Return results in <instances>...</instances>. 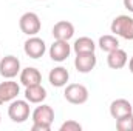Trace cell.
I'll use <instances>...</instances> for the list:
<instances>
[{"instance_id":"16","label":"cell","mask_w":133,"mask_h":131,"mask_svg":"<svg viewBox=\"0 0 133 131\" xmlns=\"http://www.w3.org/2000/svg\"><path fill=\"white\" fill-rule=\"evenodd\" d=\"M25 99L30 103H42L46 99V90L42 86V83L33 85V86H26L25 88Z\"/></svg>"},{"instance_id":"7","label":"cell","mask_w":133,"mask_h":131,"mask_svg":"<svg viewBox=\"0 0 133 131\" xmlns=\"http://www.w3.org/2000/svg\"><path fill=\"white\" fill-rule=\"evenodd\" d=\"M96 63H98V59H96L95 53H79V54H76L74 66H76L77 72H81V74H87V72L93 71Z\"/></svg>"},{"instance_id":"12","label":"cell","mask_w":133,"mask_h":131,"mask_svg":"<svg viewBox=\"0 0 133 131\" xmlns=\"http://www.w3.org/2000/svg\"><path fill=\"white\" fill-rule=\"evenodd\" d=\"M53 37L54 40H70L74 35V26L71 22L66 20H61L53 26Z\"/></svg>"},{"instance_id":"11","label":"cell","mask_w":133,"mask_h":131,"mask_svg":"<svg viewBox=\"0 0 133 131\" xmlns=\"http://www.w3.org/2000/svg\"><path fill=\"white\" fill-rule=\"evenodd\" d=\"M133 113V106L132 103L127 99H116L110 103V114L113 119H121L127 114Z\"/></svg>"},{"instance_id":"23","label":"cell","mask_w":133,"mask_h":131,"mask_svg":"<svg viewBox=\"0 0 133 131\" xmlns=\"http://www.w3.org/2000/svg\"><path fill=\"white\" fill-rule=\"evenodd\" d=\"M129 71H130V72L133 74V57L130 59V60H129Z\"/></svg>"},{"instance_id":"8","label":"cell","mask_w":133,"mask_h":131,"mask_svg":"<svg viewBox=\"0 0 133 131\" xmlns=\"http://www.w3.org/2000/svg\"><path fill=\"white\" fill-rule=\"evenodd\" d=\"M50 57L54 62H64L70 57L71 53V46L68 43V40H54L53 45L50 46Z\"/></svg>"},{"instance_id":"17","label":"cell","mask_w":133,"mask_h":131,"mask_svg":"<svg viewBox=\"0 0 133 131\" xmlns=\"http://www.w3.org/2000/svg\"><path fill=\"white\" fill-rule=\"evenodd\" d=\"M73 49H74L76 54H79V53H95L96 43L90 37H79V39H76V42L73 45Z\"/></svg>"},{"instance_id":"3","label":"cell","mask_w":133,"mask_h":131,"mask_svg":"<svg viewBox=\"0 0 133 131\" xmlns=\"http://www.w3.org/2000/svg\"><path fill=\"white\" fill-rule=\"evenodd\" d=\"M64 97L73 105H82L88 100V90L82 83H70L64 91Z\"/></svg>"},{"instance_id":"5","label":"cell","mask_w":133,"mask_h":131,"mask_svg":"<svg viewBox=\"0 0 133 131\" xmlns=\"http://www.w3.org/2000/svg\"><path fill=\"white\" fill-rule=\"evenodd\" d=\"M20 60L16 56H5L0 60V76L5 79H14L17 74H20Z\"/></svg>"},{"instance_id":"22","label":"cell","mask_w":133,"mask_h":131,"mask_svg":"<svg viewBox=\"0 0 133 131\" xmlns=\"http://www.w3.org/2000/svg\"><path fill=\"white\" fill-rule=\"evenodd\" d=\"M122 2H124V8L133 12V0H122Z\"/></svg>"},{"instance_id":"9","label":"cell","mask_w":133,"mask_h":131,"mask_svg":"<svg viewBox=\"0 0 133 131\" xmlns=\"http://www.w3.org/2000/svg\"><path fill=\"white\" fill-rule=\"evenodd\" d=\"M19 93H20L19 83L14 82L12 79H6V82L0 83V105L6 102H12L14 99H17Z\"/></svg>"},{"instance_id":"6","label":"cell","mask_w":133,"mask_h":131,"mask_svg":"<svg viewBox=\"0 0 133 131\" xmlns=\"http://www.w3.org/2000/svg\"><path fill=\"white\" fill-rule=\"evenodd\" d=\"M23 51H25V54L30 59H40L45 54V51H46V45H45V42L40 37L30 35V39L23 45Z\"/></svg>"},{"instance_id":"13","label":"cell","mask_w":133,"mask_h":131,"mask_svg":"<svg viewBox=\"0 0 133 131\" xmlns=\"http://www.w3.org/2000/svg\"><path fill=\"white\" fill-rule=\"evenodd\" d=\"M68 79H70V72H68V69L64 68V66H56V68H53V69L50 71V74H48V82H50L54 88H62V86H65L66 82H68Z\"/></svg>"},{"instance_id":"21","label":"cell","mask_w":133,"mask_h":131,"mask_svg":"<svg viewBox=\"0 0 133 131\" xmlns=\"http://www.w3.org/2000/svg\"><path fill=\"white\" fill-rule=\"evenodd\" d=\"M31 130L33 131H50L51 130V125H45V123H33Z\"/></svg>"},{"instance_id":"19","label":"cell","mask_w":133,"mask_h":131,"mask_svg":"<svg viewBox=\"0 0 133 131\" xmlns=\"http://www.w3.org/2000/svg\"><path fill=\"white\" fill-rule=\"evenodd\" d=\"M116 128L118 131H133V113L116 119Z\"/></svg>"},{"instance_id":"2","label":"cell","mask_w":133,"mask_h":131,"mask_svg":"<svg viewBox=\"0 0 133 131\" xmlns=\"http://www.w3.org/2000/svg\"><path fill=\"white\" fill-rule=\"evenodd\" d=\"M8 116L14 123H23L28 120L30 117V102L20 100V99H14L9 106H8Z\"/></svg>"},{"instance_id":"1","label":"cell","mask_w":133,"mask_h":131,"mask_svg":"<svg viewBox=\"0 0 133 131\" xmlns=\"http://www.w3.org/2000/svg\"><path fill=\"white\" fill-rule=\"evenodd\" d=\"M110 30L115 35H119L125 40H133V17L130 16H118L113 19Z\"/></svg>"},{"instance_id":"4","label":"cell","mask_w":133,"mask_h":131,"mask_svg":"<svg viewBox=\"0 0 133 131\" xmlns=\"http://www.w3.org/2000/svg\"><path fill=\"white\" fill-rule=\"evenodd\" d=\"M19 26H20V31L23 34H26L28 37L30 35H36V34L40 31L42 28V22L39 19V16L36 12H25L20 20H19Z\"/></svg>"},{"instance_id":"15","label":"cell","mask_w":133,"mask_h":131,"mask_svg":"<svg viewBox=\"0 0 133 131\" xmlns=\"http://www.w3.org/2000/svg\"><path fill=\"white\" fill-rule=\"evenodd\" d=\"M129 62V57H127V53L121 48L108 53V57H107V65L110 66L111 69H121L127 65Z\"/></svg>"},{"instance_id":"14","label":"cell","mask_w":133,"mask_h":131,"mask_svg":"<svg viewBox=\"0 0 133 131\" xmlns=\"http://www.w3.org/2000/svg\"><path fill=\"white\" fill-rule=\"evenodd\" d=\"M20 83L26 88V86H33V85H39L42 83V74L37 68L28 66L23 68L20 71Z\"/></svg>"},{"instance_id":"24","label":"cell","mask_w":133,"mask_h":131,"mask_svg":"<svg viewBox=\"0 0 133 131\" xmlns=\"http://www.w3.org/2000/svg\"><path fill=\"white\" fill-rule=\"evenodd\" d=\"M0 123H2V114H0Z\"/></svg>"},{"instance_id":"18","label":"cell","mask_w":133,"mask_h":131,"mask_svg":"<svg viewBox=\"0 0 133 131\" xmlns=\"http://www.w3.org/2000/svg\"><path fill=\"white\" fill-rule=\"evenodd\" d=\"M98 45H99V48L102 51L111 53V51H115V49L119 48V40L115 35H111V34H105V35H101L99 37Z\"/></svg>"},{"instance_id":"20","label":"cell","mask_w":133,"mask_h":131,"mask_svg":"<svg viewBox=\"0 0 133 131\" xmlns=\"http://www.w3.org/2000/svg\"><path fill=\"white\" fill-rule=\"evenodd\" d=\"M61 131H82V125L76 120H66L61 125Z\"/></svg>"},{"instance_id":"10","label":"cell","mask_w":133,"mask_h":131,"mask_svg":"<svg viewBox=\"0 0 133 131\" xmlns=\"http://www.w3.org/2000/svg\"><path fill=\"white\" fill-rule=\"evenodd\" d=\"M33 123H45V125H51L54 120V110L50 105H39L31 114Z\"/></svg>"}]
</instances>
